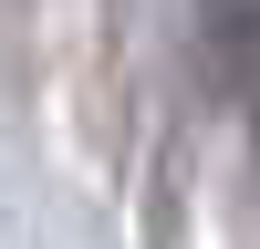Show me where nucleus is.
<instances>
[{
    "instance_id": "f257e3e1",
    "label": "nucleus",
    "mask_w": 260,
    "mask_h": 249,
    "mask_svg": "<svg viewBox=\"0 0 260 249\" xmlns=\"http://www.w3.org/2000/svg\"><path fill=\"white\" fill-rule=\"evenodd\" d=\"M219 31H229V83H240V104H250V124H260V0H229Z\"/></svg>"
}]
</instances>
